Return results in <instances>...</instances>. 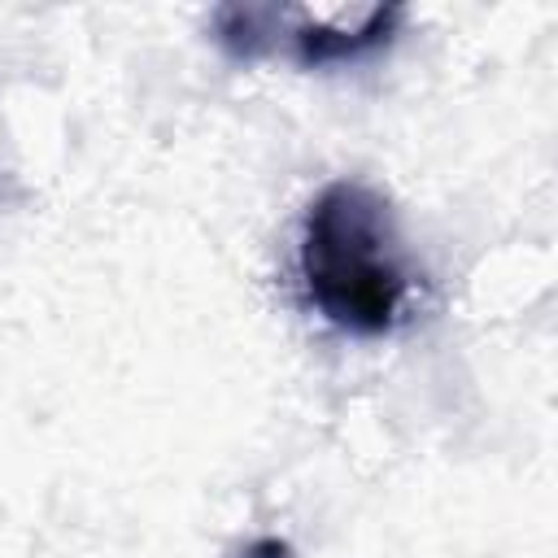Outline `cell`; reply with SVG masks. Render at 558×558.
Wrapping results in <instances>:
<instances>
[{
  "label": "cell",
  "mask_w": 558,
  "mask_h": 558,
  "mask_svg": "<svg viewBox=\"0 0 558 558\" xmlns=\"http://www.w3.org/2000/svg\"><path fill=\"white\" fill-rule=\"evenodd\" d=\"M279 13L275 9H240V4H231V9H218V39L235 52V57H257V52H266V44H270V22H275Z\"/></svg>",
  "instance_id": "3957f363"
},
{
  "label": "cell",
  "mask_w": 558,
  "mask_h": 558,
  "mask_svg": "<svg viewBox=\"0 0 558 558\" xmlns=\"http://www.w3.org/2000/svg\"><path fill=\"white\" fill-rule=\"evenodd\" d=\"M301 275L314 310L331 327L353 336L388 331L405 301V270L388 201L357 179L327 183L305 214Z\"/></svg>",
  "instance_id": "6da1fadb"
},
{
  "label": "cell",
  "mask_w": 558,
  "mask_h": 558,
  "mask_svg": "<svg viewBox=\"0 0 558 558\" xmlns=\"http://www.w3.org/2000/svg\"><path fill=\"white\" fill-rule=\"evenodd\" d=\"M401 22V9H366L362 26H323L305 22L292 31L296 39V61L301 65H331V61H353L379 44H388L392 26Z\"/></svg>",
  "instance_id": "7a4b0ae2"
}]
</instances>
